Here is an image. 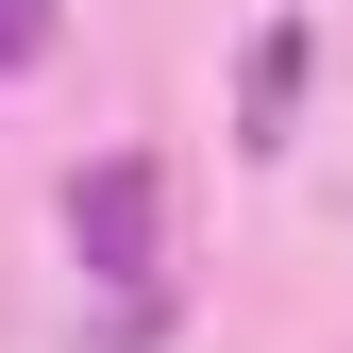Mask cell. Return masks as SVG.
Segmentation results:
<instances>
[{
    "label": "cell",
    "mask_w": 353,
    "mask_h": 353,
    "mask_svg": "<svg viewBox=\"0 0 353 353\" xmlns=\"http://www.w3.org/2000/svg\"><path fill=\"white\" fill-rule=\"evenodd\" d=\"M68 219L101 236V286H135V270H152V168H101V185H84Z\"/></svg>",
    "instance_id": "obj_1"
},
{
    "label": "cell",
    "mask_w": 353,
    "mask_h": 353,
    "mask_svg": "<svg viewBox=\"0 0 353 353\" xmlns=\"http://www.w3.org/2000/svg\"><path fill=\"white\" fill-rule=\"evenodd\" d=\"M34 34H51V0H0V68H17V51H34Z\"/></svg>",
    "instance_id": "obj_2"
}]
</instances>
